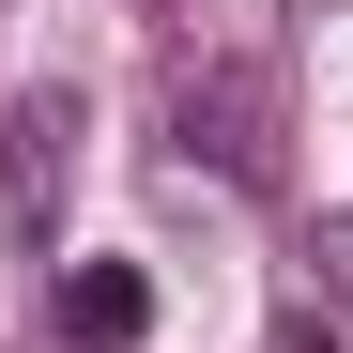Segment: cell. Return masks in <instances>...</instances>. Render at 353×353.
Returning a JSON list of instances; mask_svg holds the SVG:
<instances>
[{"instance_id":"3957f363","label":"cell","mask_w":353,"mask_h":353,"mask_svg":"<svg viewBox=\"0 0 353 353\" xmlns=\"http://www.w3.org/2000/svg\"><path fill=\"white\" fill-rule=\"evenodd\" d=\"M62 338L77 353H139L154 338V276L139 261H62Z\"/></svg>"},{"instance_id":"277c9868","label":"cell","mask_w":353,"mask_h":353,"mask_svg":"<svg viewBox=\"0 0 353 353\" xmlns=\"http://www.w3.org/2000/svg\"><path fill=\"white\" fill-rule=\"evenodd\" d=\"M307 292H323V323H353V200L307 230Z\"/></svg>"},{"instance_id":"6da1fadb","label":"cell","mask_w":353,"mask_h":353,"mask_svg":"<svg viewBox=\"0 0 353 353\" xmlns=\"http://www.w3.org/2000/svg\"><path fill=\"white\" fill-rule=\"evenodd\" d=\"M169 139L215 185H276L292 154V0H169Z\"/></svg>"},{"instance_id":"7a4b0ae2","label":"cell","mask_w":353,"mask_h":353,"mask_svg":"<svg viewBox=\"0 0 353 353\" xmlns=\"http://www.w3.org/2000/svg\"><path fill=\"white\" fill-rule=\"evenodd\" d=\"M77 92H16L0 108V215L31 230V246H62V185H77Z\"/></svg>"}]
</instances>
